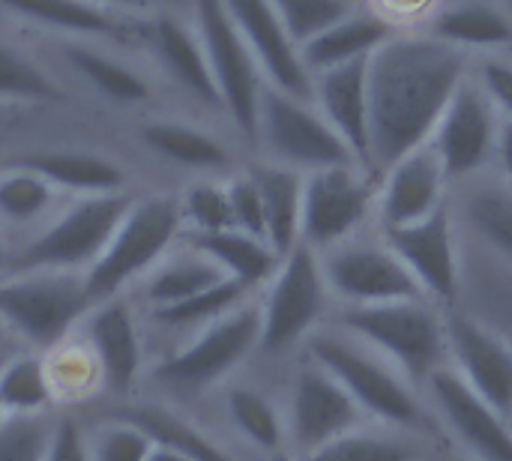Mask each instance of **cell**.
I'll list each match as a JSON object with an SVG mask.
<instances>
[{
	"label": "cell",
	"mask_w": 512,
	"mask_h": 461,
	"mask_svg": "<svg viewBox=\"0 0 512 461\" xmlns=\"http://www.w3.org/2000/svg\"><path fill=\"white\" fill-rule=\"evenodd\" d=\"M465 72V51L429 33L393 36L369 57L366 171L372 177L429 144Z\"/></svg>",
	"instance_id": "obj_1"
},
{
	"label": "cell",
	"mask_w": 512,
	"mask_h": 461,
	"mask_svg": "<svg viewBox=\"0 0 512 461\" xmlns=\"http://www.w3.org/2000/svg\"><path fill=\"white\" fill-rule=\"evenodd\" d=\"M309 360L330 372L360 411L393 429H423L426 411L411 381L378 351L345 330H315L306 339Z\"/></svg>",
	"instance_id": "obj_2"
},
{
	"label": "cell",
	"mask_w": 512,
	"mask_h": 461,
	"mask_svg": "<svg viewBox=\"0 0 512 461\" xmlns=\"http://www.w3.org/2000/svg\"><path fill=\"white\" fill-rule=\"evenodd\" d=\"M183 240L180 204L174 195H138L117 222L102 255L84 273L93 303L129 294Z\"/></svg>",
	"instance_id": "obj_3"
},
{
	"label": "cell",
	"mask_w": 512,
	"mask_h": 461,
	"mask_svg": "<svg viewBox=\"0 0 512 461\" xmlns=\"http://www.w3.org/2000/svg\"><path fill=\"white\" fill-rule=\"evenodd\" d=\"M261 348V309L249 297L183 342L153 366V381L174 396H198L225 384Z\"/></svg>",
	"instance_id": "obj_4"
},
{
	"label": "cell",
	"mask_w": 512,
	"mask_h": 461,
	"mask_svg": "<svg viewBox=\"0 0 512 461\" xmlns=\"http://www.w3.org/2000/svg\"><path fill=\"white\" fill-rule=\"evenodd\" d=\"M135 195H87L69 198L36 234L9 249V270H60L87 273L111 240L117 222Z\"/></svg>",
	"instance_id": "obj_5"
},
{
	"label": "cell",
	"mask_w": 512,
	"mask_h": 461,
	"mask_svg": "<svg viewBox=\"0 0 512 461\" xmlns=\"http://www.w3.org/2000/svg\"><path fill=\"white\" fill-rule=\"evenodd\" d=\"M90 306L84 273L9 270L0 276V321L30 351H51L69 339Z\"/></svg>",
	"instance_id": "obj_6"
},
{
	"label": "cell",
	"mask_w": 512,
	"mask_h": 461,
	"mask_svg": "<svg viewBox=\"0 0 512 461\" xmlns=\"http://www.w3.org/2000/svg\"><path fill=\"white\" fill-rule=\"evenodd\" d=\"M339 327L390 360L411 384L429 381L447 360V330L429 300L345 306Z\"/></svg>",
	"instance_id": "obj_7"
},
{
	"label": "cell",
	"mask_w": 512,
	"mask_h": 461,
	"mask_svg": "<svg viewBox=\"0 0 512 461\" xmlns=\"http://www.w3.org/2000/svg\"><path fill=\"white\" fill-rule=\"evenodd\" d=\"M255 144L261 147L267 162L294 168L300 174L357 162L312 99L291 96L273 84L264 87L258 102Z\"/></svg>",
	"instance_id": "obj_8"
},
{
	"label": "cell",
	"mask_w": 512,
	"mask_h": 461,
	"mask_svg": "<svg viewBox=\"0 0 512 461\" xmlns=\"http://www.w3.org/2000/svg\"><path fill=\"white\" fill-rule=\"evenodd\" d=\"M189 18L201 36L204 54L213 72L219 99H222V114L246 141L255 144L258 102L267 87V78L252 48L246 45L243 33L237 30L222 0H192Z\"/></svg>",
	"instance_id": "obj_9"
},
{
	"label": "cell",
	"mask_w": 512,
	"mask_h": 461,
	"mask_svg": "<svg viewBox=\"0 0 512 461\" xmlns=\"http://www.w3.org/2000/svg\"><path fill=\"white\" fill-rule=\"evenodd\" d=\"M327 279L321 270V255L306 243H297L282 255L273 279L261 288V354H285L306 342L327 309Z\"/></svg>",
	"instance_id": "obj_10"
},
{
	"label": "cell",
	"mask_w": 512,
	"mask_h": 461,
	"mask_svg": "<svg viewBox=\"0 0 512 461\" xmlns=\"http://www.w3.org/2000/svg\"><path fill=\"white\" fill-rule=\"evenodd\" d=\"M375 201L378 195L372 186V174L357 162L303 174L300 243L315 252H327L351 240L372 213Z\"/></svg>",
	"instance_id": "obj_11"
},
{
	"label": "cell",
	"mask_w": 512,
	"mask_h": 461,
	"mask_svg": "<svg viewBox=\"0 0 512 461\" xmlns=\"http://www.w3.org/2000/svg\"><path fill=\"white\" fill-rule=\"evenodd\" d=\"M318 255L330 294L345 300V306L429 300L387 243H363L351 237Z\"/></svg>",
	"instance_id": "obj_12"
},
{
	"label": "cell",
	"mask_w": 512,
	"mask_h": 461,
	"mask_svg": "<svg viewBox=\"0 0 512 461\" xmlns=\"http://www.w3.org/2000/svg\"><path fill=\"white\" fill-rule=\"evenodd\" d=\"M363 417L366 414L348 396V390L318 363L309 360L294 375L285 405V432L294 456L315 453L318 447L357 432Z\"/></svg>",
	"instance_id": "obj_13"
},
{
	"label": "cell",
	"mask_w": 512,
	"mask_h": 461,
	"mask_svg": "<svg viewBox=\"0 0 512 461\" xmlns=\"http://www.w3.org/2000/svg\"><path fill=\"white\" fill-rule=\"evenodd\" d=\"M0 9L54 39H87L120 51L144 48L147 15L123 12L99 0H0Z\"/></svg>",
	"instance_id": "obj_14"
},
{
	"label": "cell",
	"mask_w": 512,
	"mask_h": 461,
	"mask_svg": "<svg viewBox=\"0 0 512 461\" xmlns=\"http://www.w3.org/2000/svg\"><path fill=\"white\" fill-rule=\"evenodd\" d=\"M75 336L93 354L102 375V390L126 399L144 372V333L129 294L93 303L75 327Z\"/></svg>",
	"instance_id": "obj_15"
},
{
	"label": "cell",
	"mask_w": 512,
	"mask_h": 461,
	"mask_svg": "<svg viewBox=\"0 0 512 461\" xmlns=\"http://www.w3.org/2000/svg\"><path fill=\"white\" fill-rule=\"evenodd\" d=\"M498 126H501L498 111L483 93V87L465 78L453 93V99L447 102L429 138V147L441 159L447 180L468 177L480 165H486V159L495 153L498 144Z\"/></svg>",
	"instance_id": "obj_16"
},
{
	"label": "cell",
	"mask_w": 512,
	"mask_h": 461,
	"mask_svg": "<svg viewBox=\"0 0 512 461\" xmlns=\"http://www.w3.org/2000/svg\"><path fill=\"white\" fill-rule=\"evenodd\" d=\"M144 51L153 66L201 111L222 114V99L201 45V36L189 15L153 12L144 24Z\"/></svg>",
	"instance_id": "obj_17"
},
{
	"label": "cell",
	"mask_w": 512,
	"mask_h": 461,
	"mask_svg": "<svg viewBox=\"0 0 512 461\" xmlns=\"http://www.w3.org/2000/svg\"><path fill=\"white\" fill-rule=\"evenodd\" d=\"M453 372L498 414L512 417V345L471 315L444 321Z\"/></svg>",
	"instance_id": "obj_18"
},
{
	"label": "cell",
	"mask_w": 512,
	"mask_h": 461,
	"mask_svg": "<svg viewBox=\"0 0 512 461\" xmlns=\"http://www.w3.org/2000/svg\"><path fill=\"white\" fill-rule=\"evenodd\" d=\"M384 243L417 279L423 294L438 303H456L459 297V258L453 237V216L447 204L411 225L387 228Z\"/></svg>",
	"instance_id": "obj_19"
},
{
	"label": "cell",
	"mask_w": 512,
	"mask_h": 461,
	"mask_svg": "<svg viewBox=\"0 0 512 461\" xmlns=\"http://www.w3.org/2000/svg\"><path fill=\"white\" fill-rule=\"evenodd\" d=\"M450 432L477 461H512V426L489 402H483L453 369H438L426 381Z\"/></svg>",
	"instance_id": "obj_20"
},
{
	"label": "cell",
	"mask_w": 512,
	"mask_h": 461,
	"mask_svg": "<svg viewBox=\"0 0 512 461\" xmlns=\"http://www.w3.org/2000/svg\"><path fill=\"white\" fill-rule=\"evenodd\" d=\"M246 45L252 48L267 84L312 99V72L306 69L300 48L288 36L273 0H222Z\"/></svg>",
	"instance_id": "obj_21"
},
{
	"label": "cell",
	"mask_w": 512,
	"mask_h": 461,
	"mask_svg": "<svg viewBox=\"0 0 512 461\" xmlns=\"http://www.w3.org/2000/svg\"><path fill=\"white\" fill-rule=\"evenodd\" d=\"M312 102L348 144L354 159L369 162V57L312 75Z\"/></svg>",
	"instance_id": "obj_22"
},
{
	"label": "cell",
	"mask_w": 512,
	"mask_h": 461,
	"mask_svg": "<svg viewBox=\"0 0 512 461\" xmlns=\"http://www.w3.org/2000/svg\"><path fill=\"white\" fill-rule=\"evenodd\" d=\"M381 177L384 180L378 192V213L384 228L420 222L444 204L447 174L429 144L399 159Z\"/></svg>",
	"instance_id": "obj_23"
},
{
	"label": "cell",
	"mask_w": 512,
	"mask_h": 461,
	"mask_svg": "<svg viewBox=\"0 0 512 461\" xmlns=\"http://www.w3.org/2000/svg\"><path fill=\"white\" fill-rule=\"evenodd\" d=\"M54 51L90 90L111 102L141 105L153 99L150 75L138 63H132L120 48L87 39H54Z\"/></svg>",
	"instance_id": "obj_24"
},
{
	"label": "cell",
	"mask_w": 512,
	"mask_h": 461,
	"mask_svg": "<svg viewBox=\"0 0 512 461\" xmlns=\"http://www.w3.org/2000/svg\"><path fill=\"white\" fill-rule=\"evenodd\" d=\"M18 165H27L30 171L45 177L66 198L126 192V168L105 153L72 150V147L33 150V153H21Z\"/></svg>",
	"instance_id": "obj_25"
},
{
	"label": "cell",
	"mask_w": 512,
	"mask_h": 461,
	"mask_svg": "<svg viewBox=\"0 0 512 461\" xmlns=\"http://www.w3.org/2000/svg\"><path fill=\"white\" fill-rule=\"evenodd\" d=\"M138 141L162 162H171L174 168L201 177H219L231 162V153L222 144V138L189 120H174V117L144 120L138 126Z\"/></svg>",
	"instance_id": "obj_26"
},
{
	"label": "cell",
	"mask_w": 512,
	"mask_h": 461,
	"mask_svg": "<svg viewBox=\"0 0 512 461\" xmlns=\"http://www.w3.org/2000/svg\"><path fill=\"white\" fill-rule=\"evenodd\" d=\"M66 201V195L27 165L12 162L0 168V234L9 249L36 234Z\"/></svg>",
	"instance_id": "obj_27"
},
{
	"label": "cell",
	"mask_w": 512,
	"mask_h": 461,
	"mask_svg": "<svg viewBox=\"0 0 512 461\" xmlns=\"http://www.w3.org/2000/svg\"><path fill=\"white\" fill-rule=\"evenodd\" d=\"M228 279L195 243L186 237L132 288L150 312L168 309L174 303H183L213 285Z\"/></svg>",
	"instance_id": "obj_28"
},
{
	"label": "cell",
	"mask_w": 512,
	"mask_h": 461,
	"mask_svg": "<svg viewBox=\"0 0 512 461\" xmlns=\"http://www.w3.org/2000/svg\"><path fill=\"white\" fill-rule=\"evenodd\" d=\"M393 36H396V27L387 15L351 9L336 24L321 30L315 39H309L300 48V57H303L306 69L315 75V72H324V69H333L342 63L372 57Z\"/></svg>",
	"instance_id": "obj_29"
},
{
	"label": "cell",
	"mask_w": 512,
	"mask_h": 461,
	"mask_svg": "<svg viewBox=\"0 0 512 461\" xmlns=\"http://www.w3.org/2000/svg\"><path fill=\"white\" fill-rule=\"evenodd\" d=\"M264 204V237L288 255L300 243V210H303V174L276 162H258L249 168Z\"/></svg>",
	"instance_id": "obj_30"
},
{
	"label": "cell",
	"mask_w": 512,
	"mask_h": 461,
	"mask_svg": "<svg viewBox=\"0 0 512 461\" xmlns=\"http://www.w3.org/2000/svg\"><path fill=\"white\" fill-rule=\"evenodd\" d=\"M186 240L195 243L228 279L240 282L249 294L261 291L273 279V273L282 261V255L264 237H255V234H246L237 228L216 231V234H198V237H186Z\"/></svg>",
	"instance_id": "obj_31"
},
{
	"label": "cell",
	"mask_w": 512,
	"mask_h": 461,
	"mask_svg": "<svg viewBox=\"0 0 512 461\" xmlns=\"http://www.w3.org/2000/svg\"><path fill=\"white\" fill-rule=\"evenodd\" d=\"M222 411L234 435L264 456H276L288 447L285 411L252 384H228L222 396Z\"/></svg>",
	"instance_id": "obj_32"
},
{
	"label": "cell",
	"mask_w": 512,
	"mask_h": 461,
	"mask_svg": "<svg viewBox=\"0 0 512 461\" xmlns=\"http://www.w3.org/2000/svg\"><path fill=\"white\" fill-rule=\"evenodd\" d=\"M114 414L138 423L156 444L174 447L192 461H240L228 447H222L213 435H207L198 423H192L189 417H183L174 408L138 402V405L117 408Z\"/></svg>",
	"instance_id": "obj_33"
},
{
	"label": "cell",
	"mask_w": 512,
	"mask_h": 461,
	"mask_svg": "<svg viewBox=\"0 0 512 461\" xmlns=\"http://www.w3.org/2000/svg\"><path fill=\"white\" fill-rule=\"evenodd\" d=\"M429 36L465 48H507L512 45V21L489 3H459L429 21Z\"/></svg>",
	"instance_id": "obj_34"
},
{
	"label": "cell",
	"mask_w": 512,
	"mask_h": 461,
	"mask_svg": "<svg viewBox=\"0 0 512 461\" xmlns=\"http://www.w3.org/2000/svg\"><path fill=\"white\" fill-rule=\"evenodd\" d=\"M0 405L9 417H36L48 414L57 399L51 390L45 354L39 351H18L3 357L0 363Z\"/></svg>",
	"instance_id": "obj_35"
},
{
	"label": "cell",
	"mask_w": 512,
	"mask_h": 461,
	"mask_svg": "<svg viewBox=\"0 0 512 461\" xmlns=\"http://www.w3.org/2000/svg\"><path fill=\"white\" fill-rule=\"evenodd\" d=\"M63 84L27 51L0 42V108L9 105H54L63 102Z\"/></svg>",
	"instance_id": "obj_36"
},
{
	"label": "cell",
	"mask_w": 512,
	"mask_h": 461,
	"mask_svg": "<svg viewBox=\"0 0 512 461\" xmlns=\"http://www.w3.org/2000/svg\"><path fill=\"white\" fill-rule=\"evenodd\" d=\"M249 297H252V294H249L240 282L222 279L219 285H213V288H207V291H201V294H195V297H189V300H183V303H174V306H168V309L150 312V318H153L156 324H162L165 330H171V333L189 336V333H195V330L213 324L216 318H222L225 312H231L234 306H240V303L249 300Z\"/></svg>",
	"instance_id": "obj_37"
},
{
	"label": "cell",
	"mask_w": 512,
	"mask_h": 461,
	"mask_svg": "<svg viewBox=\"0 0 512 461\" xmlns=\"http://www.w3.org/2000/svg\"><path fill=\"white\" fill-rule=\"evenodd\" d=\"M45 366H48L51 390L57 402H81L93 390H102L99 366L78 336L72 342L63 339L60 345H54L45 354Z\"/></svg>",
	"instance_id": "obj_38"
},
{
	"label": "cell",
	"mask_w": 512,
	"mask_h": 461,
	"mask_svg": "<svg viewBox=\"0 0 512 461\" xmlns=\"http://www.w3.org/2000/svg\"><path fill=\"white\" fill-rule=\"evenodd\" d=\"M177 204H180V219H183L186 237L234 228L225 177H198L195 183L186 186V192L177 198Z\"/></svg>",
	"instance_id": "obj_39"
},
{
	"label": "cell",
	"mask_w": 512,
	"mask_h": 461,
	"mask_svg": "<svg viewBox=\"0 0 512 461\" xmlns=\"http://www.w3.org/2000/svg\"><path fill=\"white\" fill-rule=\"evenodd\" d=\"M411 456L414 453L402 438L357 429L351 435H342V438L318 447L315 453L294 456L291 461H411Z\"/></svg>",
	"instance_id": "obj_40"
},
{
	"label": "cell",
	"mask_w": 512,
	"mask_h": 461,
	"mask_svg": "<svg viewBox=\"0 0 512 461\" xmlns=\"http://www.w3.org/2000/svg\"><path fill=\"white\" fill-rule=\"evenodd\" d=\"M468 222L474 231L512 264V192L510 189H480L468 198Z\"/></svg>",
	"instance_id": "obj_41"
},
{
	"label": "cell",
	"mask_w": 512,
	"mask_h": 461,
	"mask_svg": "<svg viewBox=\"0 0 512 461\" xmlns=\"http://www.w3.org/2000/svg\"><path fill=\"white\" fill-rule=\"evenodd\" d=\"M153 438L132 420L111 414L93 435H87L90 461H144L153 450Z\"/></svg>",
	"instance_id": "obj_42"
},
{
	"label": "cell",
	"mask_w": 512,
	"mask_h": 461,
	"mask_svg": "<svg viewBox=\"0 0 512 461\" xmlns=\"http://www.w3.org/2000/svg\"><path fill=\"white\" fill-rule=\"evenodd\" d=\"M273 6L297 48L351 12L348 0H273Z\"/></svg>",
	"instance_id": "obj_43"
},
{
	"label": "cell",
	"mask_w": 512,
	"mask_h": 461,
	"mask_svg": "<svg viewBox=\"0 0 512 461\" xmlns=\"http://www.w3.org/2000/svg\"><path fill=\"white\" fill-rule=\"evenodd\" d=\"M54 426L48 414L9 417L0 426V461H45L51 450Z\"/></svg>",
	"instance_id": "obj_44"
},
{
	"label": "cell",
	"mask_w": 512,
	"mask_h": 461,
	"mask_svg": "<svg viewBox=\"0 0 512 461\" xmlns=\"http://www.w3.org/2000/svg\"><path fill=\"white\" fill-rule=\"evenodd\" d=\"M225 186H228L234 228L255 234V237H264V204H261V192L255 186V177L249 171H237V174L225 177Z\"/></svg>",
	"instance_id": "obj_45"
},
{
	"label": "cell",
	"mask_w": 512,
	"mask_h": 461,
	"mask_svg": "<svg viewBox=\"0 0 512 461\" xmlns=\"http://www.w3.org/2000/svg\"><path fill=\"white\" fill-rule=\"evenodd\" d=\"M483 93L489 96V102L495 105V111L512 120V63L507 60H486L480 66V81Z\"/></svg>",
	"instance_id": "obj_46"
},
{
	"label": "cell",
	"mask_w": 512,
	"mask_h": 461,
	"mask_svg": "<svg viewBox=\"0 0 512 461\" xmlns=\"http://www.w3.org/2000/svg\"><path fill=\"white\" fill-rule=\"evenodd\" d=\"M45 461H90L87 456V435L75 420H60L54 426L51 450Z\"/></svg>",
	"instance_id": "obj_47"
},
{
	"label": "cell",
	"mask_w": 512,
	"mask_h": 461,
	"mask_svg": "<svg viewBox=\"0 0 512 461\" xmlns=\"http://www.w3.org/2000/svg\"><path fill=\"white\" fill-rule=\"evenodd\" d=\"M495 153L501 159V168H504V177H507V189L512 192V120H501Z\"/></svg>",
	"instance_id": "obj_48"
},
{
	"label": "cell",
	"mask_w": 512,
	"mask_h": 461,
	"mask_svg": "<svg viewBox=\"0 0 512 461\" xmlns=\"http://www.w3.org/2000/svg\"><path fill=\"white\" fill-rule=\"evenodd\" d=\"M99 3H108L114 9H123V12H135V15H147L153 0H99Z\"/></svg>",
	"instance_id": "obj_49"
},
{
	"label": "cell",
	"mask_w": 512,
	"mask_h": 461,
	"mask_svg": "<svg viewBox=\"0 0 512 461\" xmlns=\"http://www.w3.org/2000/svg\"><path fill=\"white\" fill-rule=\"evenodd\" d=\"M144 461H192L189 456H183L180 450H174V447H165V444H153V450H150V456Z\"/></svg>",
	"instance_id": "obj_50"
},
{
	"label": "cell",
	"mask_w": 512,
	"mask_h": 461,
	"mask_svg": "<svg viewBox=\"0 0 512 461\" xmlns=\"http://www.w3.org/2000/svg\"><path fill=\"white\" fill-rule=\"evenodd\" d=\"M6 267H9V243H6V237L0 234V276L6 273Z\"/></svg>",
	"instance_id": "obj_51"
},
{
	"label": "cell",
	"mask_w": 512,
	"mask_h": 461,
	"mask_svg": "<svg viewBox=\"0 0 512 461\" xmlns=\"http://www.w3.org/2000/svg\"><path fill=\"white\" fill-rule=\"evenodd\" d=\"M12 342H15V339H12V333H9V330H6V324L0 321V357H6L3 351H6V348H9Z\"/></svg>",
	"instance_id": "obj_52"
},
{
	"label": "cell",
	"mask_w": 512,
	"mask_h": 461,
	"mask_svg": "<svg viewBox=\"0 0 512 461\" xmlns=\"http://www.w3.org/2000/svg\"><path fill=\"white\" fill-rule=\"evenodd\" d=\"M6 420H9V414H6V408H3V405H0V426H3V423H6Z\"/></svg>",
	"instance_id": "obj_53"
},
{
	"label": "cell",
	"mask_w": 512,
	"mask_h": 461,
	"mask_svg": "<svg viewBox=\"0 0 512 461\" xmlns=\"http://www.w3.org/2000/svg\"><path fill=\"white\" fill-rule=\"evenodd\" d=\"M0 363H3V357H0Z\"/></svg>",
	"instance_id": "obj_54"
},
{
	"label": "cell",
	"mask_w": 512,
	"mask_h": 461,
	"mask_svg": "<svg viewBox=\"0 0 512 461\" xmlns=\"http://www.w3.org/2000/svg\"><path fill=\"white\" fill-rule=\"evenodd\" d=\"M348 3H354V0H348Z\"/></svg>",
	"instance_id": "obj_55"
},
{
	"label": "cell",
	"mask_w": 512,
	"mask_h": 461,
	"mask_svg": "<svg viewBox=\"0 0 512 461\" xmlns=\"http://www.w3.org/2000/svg\"><path fill=\"white\" fill-rule=\"evenodd\" d=\"M0 111H3V108H0Z\"/></svg>",
	"instance_id": "obj_56"
}]
</instances>
